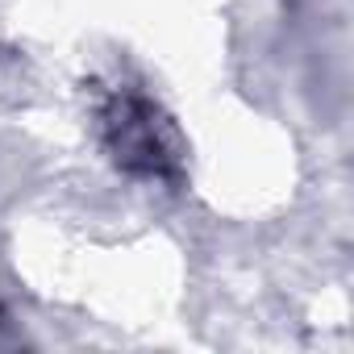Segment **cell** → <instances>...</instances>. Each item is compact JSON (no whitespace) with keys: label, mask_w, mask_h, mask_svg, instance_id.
I'll list each match as a JSON object with an SVG mask.
<instances>
[{"label":"cell","mask_w":354,"mask_h":354,"mask_svg":"<svg viewBox=\"0 0 354 354\" xmlns=\"http://www.w3.org/2000/svg\"><path fill=\"white\" fill-rule=\"evenodd\" d=\"M109 129H113V150L125 167L133 171H146V175H158L167 167V146L158 138V125H154V113L146 100H117L113 113H109Z\"/></svg>","instance_id":"6da1fadb"}]
</instances>
